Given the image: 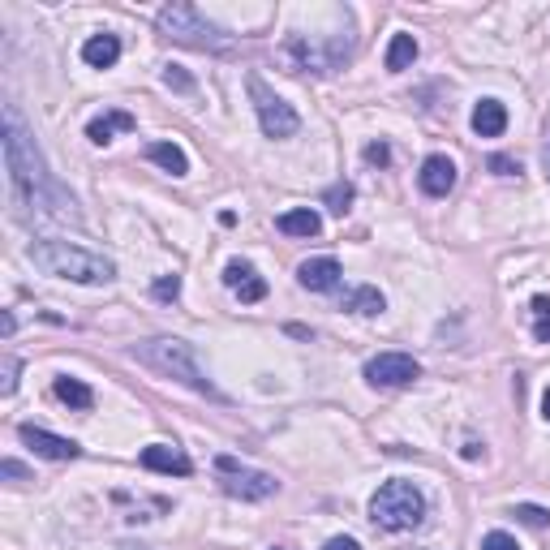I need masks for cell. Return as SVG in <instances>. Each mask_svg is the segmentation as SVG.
<instances>
[{"label":"cell","mask_w":550,"mask_h":550,"mask_svg":"<svg viewBox=\"0 0 550 550\" xmlns=\"http://www.w3.org/2000/svg\"><path fill=\"white\" fill-rule=\"evenodd\" d=\"M5 168L26 207H35L39 215H56V220H78V202L61 181L43 164V151L35 147L31 129L18 117V108L5 104Z\"/></svg>","instance_id":"cell-1"},{"label":"cell","mask_w":550,"mask_h":550,"mask_svg":"<svg viewBox=\"0 0 550 550\" xmlns=\"http://www.w3.org/2000/svg\"><path fill=\"white\" fill-rule=\"evenodd\" d=\"M26 254H31V263H35L43 275H56V280L108 284L112 275H117L112 258L91 254V250H82V245H69V241H35Z\"/></svg>","instance_id":"cell-2"},{"label":"cell","mask_w":550,"mask_h":550,"mask_svg":"<svg viewBox=\"0 0 550 550\" xmlns=\"http://www.w3.org/2000/svg\"><path fill=\"white\" fill-rule=\"evenodd\" d=\"M134 357L142 361V366H151V370H159V374H168V379L185 383V387H190V392H198V396L224 400V392L207 379V370L198 366L194 344H185V340H147V344H134Z\"/></svg>","instance_id":"cell-3"},{"label":"cell","mask_w":550,"mask_h":550,"mask_svg":"<svg viewBox=\"0 0 550 550\" xmlns=\"http://www.w3.org/2000/svg\"><path fill=\"white\" fill-rule=\"evenodd\" d=\"M155 26H159V35L164 39L185 43V48H198V52H228L233 48V35L220 31L215 22H207L194 5H164Z\"/></svg>","instance_id":"cell-4"},{"label":"cell","mask_w":550,"mask_h":550,"mask_svg":"<svg viewBox=\"0 0 550 550\" xmlns=\"http://www.w3.org/2000/svg\"><path fill=\"white\" fill-rule=\"evenodd\" d=\"M422 516H426V495L413 482H383L370 499V520L387 533L417 529Z\"/></svg>","instance_id":"cell-5"},{"label":"cell","mask_w":550,"mask_h":550,"mask_svg":"<svg viewBox=\"0 0 550 550\" xmlns=\"http://www.w3.org/2000/svg\"><path fill=\"white\" fill-rule=\"evenodd\" d=\"M353 52V39L349 35H331V39H318V35H293L284 43V65L301 74V69H310V74H331V69H340L349 61Z\"/></svg>","instance_id":"cell-6"},{"label":"cell","mask_w":550,"mask_h":550,"mask_svg":"<svg viewBox=\"0 0 550 550\" xmlns=\"http://www.w3.org/2000/svg\"><path fill=\"white\" fill-rule=\"evenodd\" d=\"M215 477H220V490L233 495L241 503H258V499H271L280 482L271 473H258L250 465H241L237 456H215Z\"/></svg>","instance_id":"cell-7"},{"label":"cell","mask_w":550,"mask_h":550,"mask_svg":"<svg viewBox=\"0 0 550 550\" xmlns=\"http://www.w3.org/2000/svg\"><path fill=\"white\" fill-rule=\"evenodd\" d=\"M250 99H254V108H258V125H263L267 138H293L297 129H301L293 104H284L275 91H267L263 78H250Z\"/></svg>","instance_id":"cell-8"},{"label":"cell","mask_w":550,"mask_h":550,"mask_svg":"<svg viewBox=\"0 0 550 550\" xmlns=\"http://www.w3.org/2000/svg\"><path fill=\"white\" fill-rule=\"evenodd\" d=\"M413 379H422V366H417L409 353H379V357L366 361V383L383 387V392H392V387H409Z\"/></svg>","instance_id":"cell-9"},{"label":"cell","mask_w":550,"mask_h":550,"mask_svg":"<svg viewBox=\"0 0 550 550\" xmlns=\"http://www.w3.org/2000/svg\"><path fill=\"white\" fill-rule=\"evenodd\" d=\"M18 439L31 447L35 456H43V460H78L82 456V447L74 439H61V434L39 430V426H18Z\"/></svg>","instance_id":"cell-10"},{"label":"cell","mask_w":550,"mask_h":550,"mask_svg":"<svg viewBox=\"0 0 550 550\" xmlns=\"http://www.w3.org/2000/svg\"><path fill=\"white\" fill-rule=\"evenodd\" d=\"M138 465H142V469H151V473H168V477H190V473H194V460L185 456L181 447H168V443H151V447H142Z\"/></svg>","instance_id":"cell-11"},{"label":"cell","mask_w":550,"mask_h":550,"mask_svg":"<svg viewBox=\"0 0 550 550\" xmlns=\"http://www.w3.org/2000/svg\"><path fill=\"white\" fill-rule=\"evenodd\" d=\"M224 284L233 288V293L245 301V306H254V301L267 297V280H263V275H258L250 263H241V258H233V263L224 267Z\"/></svg>","instance_id":"cell-12"},{"label":"cell","mask_w":550,"mask_h":550,"mask_svg":"<svg viewBox=\"0 0 550 550\" xmlns=\"http://www.w3.org/2000/svg\"><path fill=\"white\" fill-rule=\"evenodd\" d=\"M340 263L336 258H310V263H301L297 267V280L301 288H310V293H331V288L340 284Z\"/></svg>","instance_id":"cell-13"},{"label":"cell","mask_w":550,"mask_h":550,"mask_svg":"<svg viewBox=\"0 0 550 550\" xmlns=\"http://www.w3.org/2000/svg\"><path fill=\"white\" fill-rule=\"evenodd\" d=\"M422 190L430 194V198H447L452 194V185H456V164L447 155H430L426 164H422Z\"/></svg>","instance_id":"cell-14"},{"label":"cell","mask_w":550,"mask_h":550,"mask_svg":"<svg viewBox=\"0 0 550 550\" xmlns=\"http://www.w3.org/2000/svg\"><path fill=\"white\" fill-rule=\"evenodd\" d=\"M134 129H138V121L129 117V112L112 108V112H104V117H95L91 125H86V138H91L95 147H104V142H112V134H134Z\"/></svg>","instance_id":"cell-15"},{"label":"cell","mask_w":550,"mask_h":550,"mask_svg":"<svg viewBox=\"0 0 550 550\" xmlns=\"http://www.w3.org/2000/svg\"><path fill=\"white\" fill-rule=\"evenodd\" d=\"M82 61L91 65V69H112V65L121 61V39L108 35V31L104 35H91V39L82 43Z\"/></svg>","instance_id":"cell-16"},{"label":"cell","mask_w":550,"mask_h":550,"mask_svg":"<svg viewBox=\"0 0 550 550\" xmlns=\"http://www.w3.org/2000/svg\"><path fill=\"white\" fill-rule=\"evenodd\" d=\"M503 129H508V108H503L499 99H482V104L473 108V134L477 138H499Z\"/></svg>","instance_id":"cell-17"},{"label":"cell","mask_w":550,"mask_h":550,"mask_svg":"<svg viewBox=\"0 0 550 550\" xmlns=\"http://www.w3.org/2000/svg\"><path fill=\"white\" fill-rule=\"evenodd\" d=\"M275 228H280L284 237H318L323 220H318V211H310V207H293L275 220Z\"/></svg>","instance_id":"cell-18"},{"label":"cell","mask_w":550,"mask_h":550,"mask_svg":"<svg viewBox=\"0 0 550 550\" xmlns=\"http://www.w3.org/2000/svg\"><path fill=\"white\" fill-rule=\"evenodd\" d=\"M147 155H151V164L172 172V177H185V172H190V159H185V151L177 147V142H151Z\"/></svg>","instance_id":"cell-19"},{"label":"cell","mask_w":550,"mask_h":550,"mask_svg":"<svg viewBox=\"0 0 550 550\" xmlns=\"http://www.w3.org/2000/svg\"><path fill=\"white\" fill-rule=\"evenodd\" d=\"M56 400L69 404V409H82L86 413L95 404V392L82 379H69V374H61V379H56Z\"/></svg>","instance_id":"cell-20"},{"label":"cell","mask_w":550,"mask_h":550,"mask_svg":"<svg viewBox=\"0 0 550 550\" xmlns=\"http://www.w3.org/2000/svg\"><path fill=\"white\" fill-rule=\"evenodd\" d=\"M417 61V39L413 35H392V43H387V69H392V74H404V69H409Z\"/></svg>","instance_id":"cell-21"},{"label":"cell","mask_w":550,"mask_h":550,"mask_svg":"<svg viewBox=\"0 0 550 550\" xmlns=\"http://www.w3.org/2000/svg\"><path fill=\"white\" fill-rule=\"evenodd\" d=\"M383 293L379 288H357V293L344 297V310H353V314H383Z\"/></svg>","instance_id":"cell-22"},{"label":"cell","mask_w":550,"mask_h":550,"mask_svg":"<svg viewBox=\"0 0 550 550\" xmlns=\"http://www.w3.org/2000/svg\"><path fill=\"white\" fill-rule=\"evenodd\" d=\"M533 340L550 344V297H533Z\"/></svg>","instance_id":"cell-23"},{"label":"cell","mask_w":550,"mask_h":550,"mask_svg":"<svg viewBox=\"0 0 550 550\" xmlns=\"http://www.w3.org/2000/svg\"><path fill=\"white\" fill-rule=\"evenodd\" d=\"M520 525H529V529H546L550 525V512L538 508V503H516V512H512Z\"/></svg>","instance_id":"cell-24"},{"label":"cell","mask_w":550,"mask_h":550,"mask_svg":"<svg viewBox=\"0 0 550 550\" xmlns=\"http://www.w3.org/2000/svg\"><path fill=\"white\" fill-rule=\"evenodd\" d=\"M164 86H172V91H181V95H190V91H194V78L185 74L181 65H164Z\"/></svg>","instance_id":"cell-25"},{"label":"cell","mask_w":550,"mask_h":550,"mask_svg":"<svg viewBox=\"0 0 550 550\" xmlns=\"http://www.w3.org/2000/svg\"><path fill=\"white\" fill-rule=\"evenodd\" d=\"M151 293H155V301H177L181 297V275H159Z\"/></svg>","instance_id":"cell-26"},{"label":"cell","mask_w":550,"mask_h":550,"mask_svg":"<svg viewBox=\"0 0 550 550\" xmlns=\"http://www.w3.org/2000/svg\"><path fill=\"white\" fill-rule=\"evenodd\" d=\"M349 202H353V185H331V190H327V207L336 215L349 211Z\"/></svg>","instance_id":"cell-27"},{"label":"cell","mask_w":550,"mask_h":550,"mask_svg":"<svg viewBox=\"0 0 550 550\" xmlns=\"http://www.w3.org/2000/svg\"><path fill=\"white\" fill-rule=\"evenodd\" d=\"M18 370H22V361L18 357H5V370H0V374H5V379H0V392H5V396L18 392Z\"/></svg>","instance_id":"cell-28"},{"label":"cell","mask_w":550,"mask_h":550,"mask_svg":"<svg viewBox=\"0 0 550 550\" xmlns=\"http://www.w3.org/2000/svg\"><path fill=\"white\" fill-rule=\"evenodd\" d=\"M482 550H520V542L512 538V533H486Z\"/></svg>","instance_id":"cell-29"},{"label":"cell","mask_w":550,"mask_h":550,"mask_svg":"<svg viewBox=\"0 0 550 550\" xmlns=\"http://www.w3.org/2000/svg\"><path fill=\"white\" fill-rule=\"evenodd\" d=\"M490 168H495L499 177H516V172H520V164H516V159H508V155H490Z\"/></svg>","instance_id":"cell-30"},{"label":"cell","mask_w":550,"mask_h":550,"mask_svg":"<svg viewBox=\"0 0 550 550\" xmlns=\"http://www.w3.org/2000/svg\"><path fill=\"white\" fill-rule=\"evenodd\" d=\"M366 159H370V164H387V147H383V142H370Z\"/></svg>","instance_id":"cell-31"},{"label":"cell","mask_w":550,"mask_h":550,"mask_svg":"<svg viewBox=\"0 0 550 550\" xmlns=\"http://www.w3.org/2000/svg\"><path fill=\"white\" fill-rule=\"evenodd\" d=\"M323 550H361V542L357 538H331Z\"/></svg>","instance_id":"cell-32"},{"label":"cell","mask_w":550,"mask_h":550,"mask_svg":"<svg viewBox=\"0 0 550 550\" xmlns=\"http://www.w3.org/2000/svg\"><path fill=\"white\" fill-rule=\"evenodd\" d=\"M0 473H5V477H18V482L26 477V469L18 465V460H5V465H0Z\"/></svg>","instance_id":"cell-33"},{"label":"cell","mask_w":550,"mask_h":550,"mask_svg":"<svg viewBox=\"0 0 550 550\" xmlns=\"http://www.w3.org/2000/svg\"><path fill=\"white\" fill-rule=\"evenodd\" d=\"M542 417H546V422H550V387H546V392H542Z\"/></svg>","instance_id":"cell-34"},{"label":"cell","mask_w":550,"mask_h":550,"mask_svg":"<svg viewBox=\"0 0 550 550\" xmlns=\"http://www.w3.org/2000/svg\"><path fill=\"white\" fill-rule=\"evenodd\" d=\"M542 164H546V177H550V147L542 151Z\"/></svg>","instance_id":"cell-35"},{"label":"cell","mask_w":550,"mask_h":550,"mask_svg":"<svg viewBox=\"0 0 550 550\" xmlns=\"http://www.w3.org/2000/svg\"><path fill=\"white\" fill-rule=\"evenodd\" d=\"M121 550H147V546H134V542H129V546H121Z\"/></svg>","instance_id":"cell-36"},{"label":"cell","mask_w":550,"mask_h":550,"mask_svg":"<svg viewBox=\"0 0 550 550\" xmlns=\"http://www.w3.org/2000/svg\"><path fill=\"white\" fill-rule=\"evenodd\" d=\"M275 550H284V546H275Z\"/></svg>","instance_id":"cell-37"}]
</instances>
